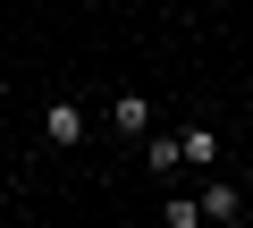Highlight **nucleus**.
<instances>
[{"label": "nucleus", "instance_id": "f257e3e1", "mask_svg": "<svg viewBox=\"0 0 253 228\" xmlns=\"http://www.w3.org/2000/svg\"><path fill=\"white\" fill-rule=\"evenodd\" d=\"M253 203H245V186H228V178H211L203 186V220H245Z\"/></svg>", "mask_w": 253, "mask_h": 228}, {"label": "nucleus", "instance_id": "f03ea898", "mask_svg": "<svg viewBox=\"0 0 253 228\" xmlns=\"http://www.w3.org/2000/svg\"><path fill=\"white\" fill-rule=\"evenodd\" d=\"M110 127H118V136H144V127H152V101H144V93H118V101H110Z\"/></svg>", "mask_w": 253, "mask_h": 228}, {"label": "nucleus", "instance_id": "7ed1b4c3", "mask_svg": "<svg viewBox=\"0 0 253 228\" xmlns=\"http://www.w3.org/2000/svg\"><path fill=\"white\" fill-rule=\"evenodd\" d=\"M42 136H51V144H84V110H76V101H51Z\"/></svg>", "mask_w": 253, "mask_h": 228}, {"label": "nucleus", "instance_id": "20e7f679", "mask_svg": "<svg viewBox=\"0 0 253 228\" xmlns=\"http://www.w3.org/2000/svg\"><path fill=\"white\" fill-rule=\"evenodd\" d=\"M144 161H152V178H177V169H186V144H177V136H152Z\"/></svg>", "mask_w": 253, "mask_h": 228}, {"label": "nucleus", "instance_id": "39448f33", "mask_svg": "<svg viewBox=\"0 0 253 228\" xmlns=\"http://www.w3.org/2000/svg\"><path fill=\"white\" fill-rule=\"evenodd\" d=\"M177 144H186V161H194V169H211V161H219V136H211V127H186Z\"/></svg>", "mask_w": 253, "mask_h": 228}, {"label": "nucleus", "instance_id": "423d86ee", "mask_svg": "<svg viewBox=\"0 0 253 228\" xmlns=\"http://www.w3.org/2000/svg\"><path fill=\"white\" fill-rule=\"evenodd\" d=\"M161 220H169V228H203V194H169Z\"/></svg>", "mask_w": 253, "mask_h": 228}]
</instances>
